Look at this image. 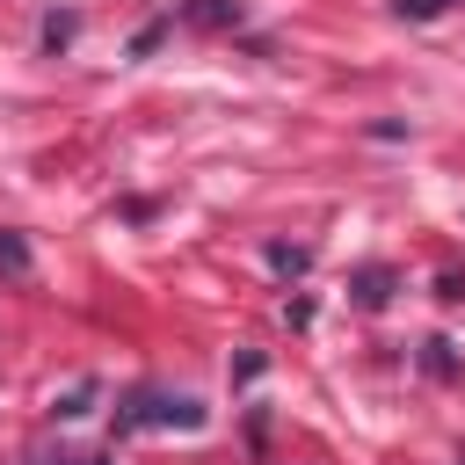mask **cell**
I'll return each instance as SVG.
<instances>
[{"label":"cell","mask_w":465,"mask_h":465,"mask_svg":"<svg viewBox=\"0 0 465 465\" xmlns=\"http://www.w3.org/2000/svg\"><path fill=\"white\" fill-rule=\"evenodd\" d=\"M203 407L196 400H167V392H138V407L124 414V429H196Z\"/></svg>","instance_id":"obj_1"},{"label":"cell","mask_w":465,"mask_h":465,"mask_svg":"<svg viewBox=\"0 0 465 465\" xmlns=\"http://www.w3.org/2000/svg\"><path fill=\"white\" fill-rule=\"evenodd\" d=\"M189 22H203V29H232L240 7H232V0H189Z\"/></svg>","instance_id":"obj_2"},{"label":"cell","mask_w":465,"mask_h":465,"mask_svg":"<svg viewBox=\"0 0 465 465\" xmlns=\"http://www.w3.org/2000/svg\"><path fill=\"white\" fill-rule=\"evenodd\" d=\"M73 29H80V15H73V7L44 15V51H65V44H73Z\"/></svg>","instance_id":"obj_3"},{"label":"cell","mask_w":465,"mask_h":465,"mask_svg":"<svg viewBox=\"0 0 465 465\" xmlns=\"http://www.w3.org/2000/svg\"><path fill=\"white\" fill-rule=\"evenodd\" d=\"M356 298H363V305H385V298H392V269H363V276H356Z\"/></svg>","instance_id":"obj_4"},{"label":"cell","mask_w":465,"mask_h":465,"mask_svg":"<svg viewBox=\"0 0 465 465\" xmlns=\"http://www.w3.org/2000/svg\"><path fill=\"white\" fill-rule=\"evenodd\" d=\"M0 269L7 276H29V240L22 232H0Z\"/></svg>","instance_id":"obj_5"},{"label":"cell","mask_w":465,"mask_h":465,"mask_svg":"<svg viewBox=\"0 0 465 465\" xmlns=\"http://www.w3.org/2000/svg\"><path fill=\"white\" fill-rule=\"evenodd\" d=\"M305 262H312V247H291V240H276V247H269V269H283V276H298Z\"/></svg>","instance_id":"obj_6"},{"label":"cell","mask_w":465,"mask_h":465,"mask_svg":"<svg viewBox=\"0 0 465 465\" xmlns=\"http://www.w3.org/2000/svg\"><path fill=\"white\" fill-rule=\"evenodd\" d=\"M87 400H94V378H80V385H73V392H65L51 414H58V421H80V414H87Z\"/></svg>","instance_id":"obj_7"},{"label":"cell","mask_w":465,"mask_h":465,"mask_svg":"<svg viewBox=\"0 0 465 465\" xmlns=\"http://www.w3.org/2000/svg\"><path fill=\"white\" fill-rule=\"evenodd\" d=\"M160 36H167V22H145V29H138V36H131V58H145V51H153V44H160Z\"/></svg>","instance_id":"obj_8"},{"label":"cell","mask_w":465,"mask_h":465,"mask_svg":"<svg viewBox=\"0 0 465 465\" xmlns=\"http://www.w3.org/2000/svg\"><path fill=\"white\" fill-rule=\"evenodd\" d=\"M429 371H436V378H450V371H458V363H450V341H429Z\"/></svg>","instance_id":"obj_9"},{"label":"cell","mask_w":465,"mask_h":465,"mask_svg":"<svg viewBox=\"0 0 465 465\" xmlns=\"http://www.w3.org/2000/svg\"><path fill=\"white\" fill-rule=\"evenodd\" d=\"M80 465H109V458H80Z\"/></svg>","instance_id":"obj_10"}]
</instances>
